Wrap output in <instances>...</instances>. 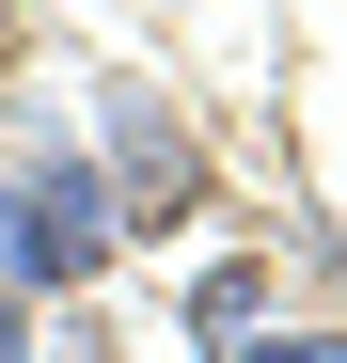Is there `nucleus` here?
<instances>
[{
    "mask_svg": "<svg viewBox=\"0 0 347 363\" xmlns=\"http://www.w3.org/2000/svg\"><path fill=\"white\" fill-rule=\"evenodd\" d=\"M205 363H347V332H237V347H205Z\"/></svg>",
    "mask_w": 347,
    "mask_h": 363,
    "instance_id": "nucleus-3",
    "label": "nucleus"
},
{
    "mask_svg": "<svg viewBox=\"0 0 347 363\" xmlns=\"http://www.w3.org/2000/svg\"><path fill=\"white\" fill-rule=\"evenodd\" d=\"M0 363H32V300L16 284H0Z\"/></svg>",
    "mask_w": 347,
    "mask_h": 363,
    "instance_id": "nucleus-4",
    "label": "nucleus"
},
{
    "mask_svg": "<svg viewBox=\"0 0 347 363\" xmlns=\"http://www.w3.org/2000/svg\"><path fill=\"white\" fill-rule=\"evenodd\" d=\"M190 332H205V347H237V332H268V253H221V269L190 284Z\"/></svg>",
    "mask_w": 347,
    "mask_h": 363,
    "instance_id": "nucleus-2",
    "label": "nucleus"
},
{
    "mask_svg": "<svg viewBox=\"0 0 347 363\" xmlns=\"http://www.w3.org/2000/svg\"><path fill=\"white\" fill-rule=\"evenodd\" d=\"M95 174H110V206H127L142 237L205 206V143H190V111H174V79H142V64L95 79Z\"/></svg>",
    "mask_w": 347,
    "mask_h": 363,
    "instance_id": "nucleus-1",
    "label": "nucleus"
}]
</instances>
